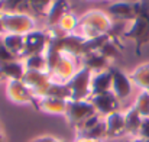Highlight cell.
<instances>
[{"label": "cell", "instance_id": "6da1fadb", "mask_svg": "<svg viewBox=\"0 0 149 142\" xmlns=\"http://www.w3.org/2000/svg\"><path fill=\"white\" fill-rule=\"evenodd\" d=\"M113 28V22L107 12L103 10H90L80 17L78 28L74 34L83 39H93L96 36L109 34Z\"/></svg>", "mask_w": 149, "mask_h": 142}, {"label": "cell", "instance_id": "7a4b0ae2", "mask_svg": "<svg viewBox=\"0 0 149 142\" xmlns=\"http://www.w3.org/2000/svg\"><path fill=\"white\" fill-rule=\"evenodd\" d=\"M123 38L135 42L136 55H141L142 48L149 44V0H139V13L130 28L123 32Z\"/></svg>", "mask_w": 149, "mask_h": 142}, {"label": "cell", "instance_id": "3957f363", "mask_svg": "<svg viewBox=\"0 0 149 142\" xmlns=\"http://www.w3.org/2000/svg\"><path fill=\"white\" fill-rule=\"evenodd\" d=\"M6 34L26 35L35 31V19L25 12H0Z\"/></svg>", "mask_w": 149, "mask_h": 142}, {"label": "cell", "instance_id": "277c9868", "mask_svg": "<svg viewBox=\"0 0 149 142\" xmlns=\"http://www.w3.org/2000/svg\"><path fill=\"white\" fill-rule=\"evenodd\" d=\"M91 77L93 73L81 67L65 84L70 90V100H88L91 97Z\"/></svg>", "mask_w": 149, "mask_h": 142}, {"label": "cell", "instance_id": "5b68a950", "mask_svg": "<svg viewBox=\"0 0 149 142\" xmlns=\"http://www.w3.org/2000/svg\"><path fill=\"white\" fill-rule=\"evenodd\" d=\"M96 109L90 100H68L67 110H65V119L67 122L75 129L78 128L84 120L96 115Z\"/></svg>", "mask_w": 149, "mask_h": 142}, {"label": "cell", "instance_id": "8992f818", "mask_svg": "<svg viewBox=\"0 0 149 142\" xmlns=\"http://www.w3.org/2000/svg\"><path fill=\"white\" fill-rule=\"evenodd\" d=\"M22 81L28 86V89L33 93L36 99L45 97L48 93L51 83H52L48 71H31V70L25 71Z\"/></svg>", "mask_w": 149, "mask_h": 142}, {"label": "cell", "instance_id": "52a82bcc", "mask_svg": "<svg viewBox=\"0 0 149 142\" xmlns=\"http://www.w3.org/2000/svg\"><path fill=\"white\" fill-rule=\"evenodd\" d=\"M6 96L10 101L16 104H31L36 109L38 99L28 89L22 80H10L6 84Z\"/></svg>", "mask_w": 149, "mask_h": 142}, {"label": "cell", "instance_id": "ba28073f", "mask_svg": "<svg viewBox=\"0 0 149 142\" xmlns=\"http://www.w3.org/2000/svg\"><path fill=\"white\" fill-rule=\"evenodd\" d=\"M48 45V34L47 31H32L29 34L25 35V45H23V52H22V58L31 57V55H36V54H44Z\"/></svg>", "mask_w": 149, "mask_h": 142}, {"label": "cell", "instance_id": "9c48e42d", "mask_svg": "<svg viewBox=\"0 0 149 142\" xmlns=\"http://www.w3.org/2000/svg\"><path fill=\"white\" fill-rule=\"evenodd\" d=\"M109 70L111 73V92H113V94L116 96L120 101L127 99L132 93V87H133V83H132L130 77L117 67L110 65Z\"/></svg>", "mask_w": 149, "mask_h": 142}, {"label": "cell", "instance_id": "30bf717a", "mask_svg": "<svg viewBox=\"0 0 149 142\" xmlns=\"http://www.w3.org/2000/svg\"><path fill=\"white\" fill-rule=\"evenodd\" d=\"M139 13V0L138 1H116L107 7V15L117 20H130L133 22Z\"/></svg>", "mask_w": 149, "mask_h": 142}, {"label": "cell", "instance_id": "8fae6325", "mask_svg": "<svg viewBox=\"0 0 149 142\" xmlns=\"http://www.w3.org/2000/svg\"><path fill=\"white\" fill-rule=\"evenodd\" d=\"M88 100L93 103L96 112L101 118H106V116H109L114 112H119V107H120V100L113 94V92L91 96Z\"/></svg>", "mask_w": 149, "mask_h": 142}, {"label": "cell", "instance_id": "7c38bea8", "mask_svg": "<svg viewBox=\"0 0 149 142\" xmlns=\"http://www.w3.org/2000/svg\"><path fill=\"white\" fill-rule=\"evenodd\" d=\"M104 119L106 123V132H107V138H120L123 135H126V126H125V113L114 112Z\"/></svg>", "mask_w": 149, "mask_h": 142}, {"label": "cell", "instance_id": "4fadbf2b", "mask_svg": "<svg viewBox=\"0 0 149 142\" xmlns=\"http://www.w3.org/2000/svg\"><path fill=\"white\" fill-rule=\"evenodd\" d=\"M67 103H68V100L45 96V97H39L38 99L36 109L44 112V113H48V115H65Z\"/></svg>", "mask_w": 149, "mask_h": 142}, {"label": "cell", "instance_id": "5bb4252c", "mask_svg": "<svg viewBox=\"0 0 149 142\" xmlns=\"http://www.w3.org/2000/svg\"><path fill=\"white\" fill-rule=\"evenodd\" d=\"M80 62H83V67L88 68L93 74L100 73V71H104V70H109L110 65H111L110 61H109L100 51L88 52V54L83 55Z\"/></svg>", "mask_w": 149, "mask_h": 142}, {"label": "cell", "instance_id": "9a60e30c", "mask_svg": "<svg viewBox=\"0 0 149 142\" xmlns=\"http://www.w3.org/2000/svg\"><path fill=\"white\" fill-rule=\"evenodd\" d=\"M70 12L71 10H70V1L68 0H54L47 16H45L48 26L49 28H56L59 20Z\"/></svg>", "mask_w": 149, "mask_h": 142}, {"label": "cell", "instance_id": "2e32d148", "mask_svg": "<svg viewBox=\"0 0 149 142\" xmlns=\"http://www.w3.org/2000/svg\"><path fill=\"white\" fill-rule=\"evenodd\" d=\"M111 92V73L110 70H104L93 74L91 77V96Z\"/></svg>", "mask_w": 149, "mask_h": 142}, {"label": "cell", "instance_id": "e0dca14e", "mask_svg": "<svg viewBox=\"0 0 149 142\" xmlns=\"http://www.w3.org/2000/svg\"><path fill=\"white\" fill-rule=\"evenodd\" d=\"M25 65L22 62V59H13L4 64H0V73L3 76L4 80L10 81V80H22L25 76Z\"/></svg>", "mask_w": 149, "mask_h": 142}, {"label": "cell", "instance_id": "ac0fdd59", "mask_svg": "<svg viewBox=\"0 0 149 142\" xmlns=\"http://www.w3.org/2000/svg\"><path fill=\"white\" fill-rule=\"evenodd\" d=\"M1 44L7 48V51L17 59L22 58L23 45H25V35L17 34H4L1 36Z\"/></svg>", "mask_w": 149, "mask_h": 142}, {"label": "cell", "instance_id": "d6986e66", "mask_svg": "<svg viewBox=\"0 0 149 142\" xmlns=\"http://www.w3.org/2000/svg\"><path fill=\"white\" fill-rule=\"evenodd\" d=\"M143 118L139 115V112L132 106L125 112V126H126V134L132 136H138L141 125H142Z\"/></svg>", "mask_w": 149, "mask_h": 142}, {"label": "cell", "instance_id": "ffe728a7", "mask_svg": "<svg viewBox=\"0 0 149 142\" xmlns=\"http://www.w3.org/2000/svg\"><path fill=\"white\" fill-rule=\"evenodd\" d=\"M129 77L133 84H136L145 92H149V64H142L136 67Z\"/></svg>", "mask_w": 149, "mask_h": 142}, {"label": "cell", "instance_id": "44dd1931", "mask_svg": "<svg viewBox=\"0 0 149 142\" xmlns=\"http://www.w3.org/2000/svg\"><path fill=\"white\" fill-rule=\"evenodd\" d=\"M25 70H31V71H47V58L44 54H36V55H31L22 59Z\"/></svg>", "mask_w": 149, "mask_h": 142}, {"label": "cell", "instance_id": "7402d4cb", "mask_svg": "<svg viewBox=\"0 0 149 142\" xmlns=\"http://www.w3.org/2000/svg\"><path fill=\"white\" fill-rule=\"evenodd\" d=\"M78 23H80V19L74 15V13H67L61 20H59V23H58V29L62 32V34H65V35H71V34H74L75 31H77V28H78Z\"/></svg>", "mask_w": 149, "mask_h": 142}, {"label": "cell", "instance_id": "603a6c76", "mask_svg": "<svg viewBox=\"0 0 149 142\" xmlns=\"http://www.w3.org/2000/svg\"><path fill=\"white\" fill-rule=\"evenodd\" d=\"M47 96L56 97V99H62V100H70L71 99L70 90H68V87H67L65 83H54V81L51 83Z\"/></svg>", "mask_w": 149, "mask_h": 142}, {"label": "cell", "instance_id": "cb8c5ba5", "mask_svg": "<svg viewBox=\"0 0 149 142\" xmlns=\"http://www.w3.org/2000/svg\"><path fill=\"white\" fill-rule=\"evenodd\" d=\"M133 107L139 112L142 118H149V92L142 90L141 94L136 97Z\"/></svg>", "mask_w": 149, "mask_h": 142}, {"label": "cell", "instance_id": "d4e9b609", "mask_svg": "<svg viewBox=\"0 0 149 142\" xmlns=\"http://www.w3.org/2000/svg\"><path fill=\"white\" fill-rule=\"evenodd\" d=\"M54 0H28V7L32 9L38 16H47Z\"/></svg>", "mask_w": 149, "mask_h": 142}, {"label": "cell", "instance_id": "484cf974", "mask_svg": "<svg viewBox=\"0 0 149 142\" xmlns=\"http://www.w3.org/2000/svg\"><path fill=\"white\" fill-rule=\"evenodd\" d=\"M78 136H88V138H93V139H97V141H103L104 138H107L104 119H101L99 123H97L94 128H91L88 132H86L84 135H78Z\"/></svg>", "mask_w": 149, "mask_h": 142}, {"label": "cell", "instance_id": "4316f807", "mask_svg": "<svg viewBox=\"0 0 149 142\" xmlns=\"http://www.w3.org/2000/svg\"><path fill=\"white\" fill-rule=\"evenodd\" d=\"M138 138L148 139L149 141V118H143L141 129H139V134H138Z\"/></svg>", "mask_w": 149, "mask_h": 142}, {"label": "cell", "instance_id": "83f0119b", "mask_svg": "<svg viewBox=\"0 0 149 142\" xmlns=\"http://www.w3.org/2000/svg\"><path fill=\"white\" fill-rule=\"evenodd\" d=\"M13 59H17V58H15L7 51V48L4 47L3 44H0V64H4V62H9V61H13Z\"/></svg>", "mask_w": 149, "mask_h": 142}, {"label": "cell", "instance_id": "f1b7e54d", "mask_svg": "<svg viewBox=\"0 0 149 142\" xmlns=\"http://www.w3.org/2000/svg\"><path fill=\"white\" fill-rule=\"evenodd\" d=\"M31 142H64V141L56 139L54 136H39V138H36V139H33V141H31Z\"/></svg>", "mask_w": 149, "mask_h": 142}, {"label": "cell", "instance_id": "f546056e", "mask_svg": "<svg viewBox=\"0 0 149 142\" xmlns=\"http://www.w3.org/2000/svg\"><path fill=\"white\" fill-rule=\"evenodd\" d=\"M74 142H101V141H97V139H93V138H88V136H78L75 138Z\"/></svg>", "mask_w": 149, "mask_h": 142}, {"label": "cell", "instance_id": "4dcf8cb0", "mask_svg": "<svg viewBox=\"0 0 149 142\" xmlns=\"http://www.w3.org/2000/svg\"><path fill=\"white\" fill-rule=\"evenodd\" d=\"M125 142H149L148 139H142V138H135V139H129V141H125Z\"/></svg>", "mask_w": 149, "mask_h": 142}, {"label": "cell", "instance_id": "1f68e13d", "mask_svg": "<svg viewBox=\"0 0 149 142\" xmlns=\"http://www.w3.org/2000/svg\"><path fill=\"white\" fill-rule=\"evenodd\" d=\"M6 32H4V28H3V22H1V17H0V36H3Z\"/></svg>", "mask_w": 149, "mask_h": 142}, {"label": "cell", "instance_id": "d6a6232c", "mask_svg": "<svg viewBox=\"0 0 149 142\" xmlns=\"http://www.w3.org/2000/svg\"><path fill=\"white\" fill-rule=\"evenodd\" d=\"M0 142H4V135H3V131L0 128Z\"/></svg>", "mask_w": 149, "mask_h": 142}, {"label": "cell", "instance_id": "836d02e7", "mask_svg": "<svg viewBox=\"0 0 149 142\" xmlns=\"http://www.w3.org/2000/svg\"><path fill=\"white\" fill-rule=\"evenodd\" d=\"M1 80H4V78H3V76H1V73H0V81H1Z\"/></svg>", "mask_w": 149, "mask_h": 142}]
</instances>
